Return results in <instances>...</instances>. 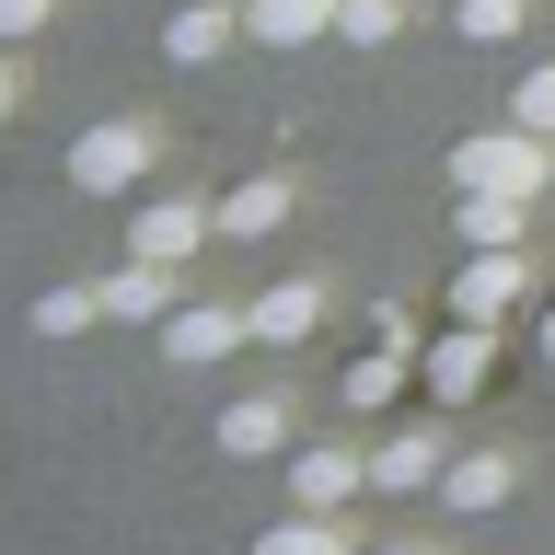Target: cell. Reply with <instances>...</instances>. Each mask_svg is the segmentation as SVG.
<instances>
[{"label":"cell","mask_w":555,"mask_h":555,"mask_svg":"<svg viewBox=\"0 0 555 555\" xmlns=\"http://www.w3.org/2000/svg\"><path fill=\"white\" fill-rule=\"evenodd\" d=\"M451 185H498V197H555V139L544 128H475L451 139Z\"/></svg>","instance_id":"obj_1"},{"label":"cell","mask_w":555,"mask_h":555,"mask_svg":"<svg viewBox=\"0 0 555 555\" xmlns=\"http://www.w3.org/2000/svg\"><path fill=\"white\" fill-rule=\"evenodd\" d=\"M151 173H163V128L151 116H104V128L69 139V185H93V197H128Z\"/></svg>","instance_id":"obj_2"},{"label":"cell","mask_w":555,"mask_h":555,"mask_svg":"<svg viewBox=\"0 0 555 555\" xmlns=\"http://www.w3.org/2000/svg\"><path fill=\"white\" fill-rule=\"evenodd\" d=\"M416 382H428V405H475L486 382H498V324H463L451 312L440 336H428V359H416Z\"/></svg>","instance_id":"obj_3"},{"label":"cell","mask_w":555,"mask_h":555,"mask_svg":"<svg viewBox=\"0 0 555 555\" xmlns=\"http://www.w3.org/2000/svg\"><path fill=\"white\" fill-rule=\"evenodd\" d=\"M520 301H532V255H520V243H475L463 278H451V312H463V324H509Z\"/></svg>","instance_id":"obj_4"},{"label":"cell","mask_w":555,"mask_h":555,"mask_svg":"<svg viewBox=\"0 0 555 555\" xmlns=\"http://www.w3.org/2000/svg\"><path fill=\"white\" fill-rule=\"evenodd\" d=\"M208 232H220V208H197V197H139L128 255H151V267H185V255H197Z\"/></svg>","instance_id":"obj_5"},{"label":"cell","mask_w":555,"mask_h":555,"mask_svg":"<svg viewBox=\"0 0 555 555\" xmlns=\"http://www.w3.org/2000/svg\"><path fill=\"white\" fill-rule=\"evenodd\" d=\"M509 498H520V451H451L440 463V509L486 520V509H509Z\"/></svg>","instance_id":"obj_6"},{"label":"cell","mask_w":555,"mask_h":555,"mask_svg":"<svg viewBox=\"0 0 555 555\" xmlns=\"http://www.w3.org/2000/svg\"><path fill=\"white\" fill-rule=\"evenodd\" d=\"M243 336H255V324L220 312V301H173V312H163V359H173V371H208V359H232Z\"/></svg>","instance_id":"obj_7"},{"label":"cell","mask_w":555,"mask_h":555,"mask_svg":"<svg viewBox=\"0 0 555 555\" xmlns=\"http://www.w3.org/2000/svg\"><path fill=\"white\" fill-rule=\"evenodd\" d=\"M359 486H371V451H347V440L289 451V509H347Z\"/></svg>","instance_id":"obj_8"},{"label":"cell","mask_w":555,"mask_h":555,"mask_svg":"<svg viewBox=\"0 0 555 555\" xmlns=\"http://www.w3.org/2000/svg\"><path fill=\"white\" fill-rule=\"evenodd\" d=\"M243 324H255V347H301L312 324H324V278H278V289H255Z\"/></svg>","instance_id":"obj_9"},{"label":"cell","mask_w":555,"mask_h":555,"mask_svg":"<svg viewBox=\"0 0 555 555\" xmlns=\"http://www.w3.org/2000/svg\"><path fill=\"white\" fill-rule=\"evenodd\" d=\"M232 35H243V0H185V12L163 24V59H173V69H208Z\"/></svg>","instance_id":"obj_10"},{"label":"cell","mask_w":555,"mask_h":555,"mask_svg":"<svg viewBox=\"0 0 555 555\" xmlns=\"http://www.w3.org/2000/svg\"><path fill=\"white\" fill-rule=\"evenodd\" d=\"M163 312H173V267L128 255V267L104 278V324H163Z\"/></svg>","instance_id":"obj_11"},{"label":"cell","mask_w":555,"mask_h":555,"mask_svg":"<svg viewBox=\"0 0 555 555\" xmlns=\"http://www.w3.org/2000/svg\"><path fill=\"white\" fill-rule=\"evenodd\" d=\"M243 35L255 47H312V35H336V0H243Z\"/></svg>","instance_id":"obj_12"},{"label":"cell","mask_w":555,"mask_h":555,"mask_svg":"<svg viewBox=\"0 0 555 555\" xmlns=\"http://www.w3.org/2000/svg\"><path fill=\"white\" fill-rule=\"evenodd\" d=\"M451 232H463V255H475V243H520V232H532V197H498V185H463V208H451Z\"/></svg>","instance_id":"obj_13"},{"label":"cell","mask_w":555,"mask_h":555,"mask_svg":"<svg viewBox=\"0 0 555 555\" xmlns=\"http://www.w3.org/2000/svg\"><path fill=\"white\" fill-rule=\"evenodd\" d=\"M220 451H243V463L289 451V405H278V393H243V405H220Z\"/></svg>","instance_id":"obj_14"},{"label":"cell","mask_w":555,"mask_h":555,"mask_svg":"<svg viewBox=\"0 0 555 555\" xmlns=\"http://www.w3.org/2000/svg\"><path fill=\"white\" fill-rule=\"evenodd\" d=\"M440 463H451L440 428H393V440L371 451V486H405V498H416V486H440Z\"/></svg>","instance_id":"obj_15"},{"label":"cell","mask_w":555,"mask_h":555,"mask_svg":"<svg viewBox=\"0 0 555 555\" xmlns=\"http://www.w3.org/2000/svg\"><path fill=\"white\" fill-rule=\"evenodd\" d=\"M255 555H359V544H347V509H289L255 532Z\"/></svg>","instance_id":"obj_16"},{"label":"cell","mask_w":555,"mask_h":555,"mask_svg":"<svg viewBox=\"0 0 555 555\" xmlns=\"http://www.w3.org/2000/svg\"><path fill=\"white\" fill-rule=\"evenodd\" d=\"M278 220H289V185H278V173H255V185H232V197H220V232H232V243L278 232Z\"/></svg>","instance_id":"obj_17"},{"label":"cell","mask_w":555,"mask_h":555,"mask_svg":"<svg viewBox=\"0 0 555 555\" xmlns=\"http://www.w3.org/2000/svg\"><path fill=\"white\" fill-rule=\"evenodd\" d=\"M405 371H416V359H405L393 336H382L371 359H347V405H393V393H405Z\"/></svg>","instance_id":"obj_18"},{"label":"cell","mask_w":555,"mask_h":555,"mask_svg":"<svg viewBox=\"0 0 555 555\" xmlns=\"http://www.w3.org/2000/svg\"><path fill=\"white\" fill-rule=\"evenodd\" d=\"M93 324H104V278H93V289L69 278V289H47V301H35V336H93Z\"/></svg>","instance_id":"obj_19"},{"label":"cell","mask_w":555,"mask_h":555,"mask_svg":"<svg viewBox=\"0 0 555 555\" xmlns=\"http://www.w3.org/2000/svg\"><path fill=\"white\" fill-rule=\"evenodd\" d=\"M336 35L347 47H393L405 35V0H336Z\"/></svg>","instance_id":"obj_20"},{"label":"cell","mask_w":555,"mask_h":555,"mask_svg":"<svg viewBox=\"0 0 555 555\" xmlns=\"http://www.w3.org/2000/svg\"><path fill=\"white\" fill-rule=\"evenodd\" d=\"M451 24L475 35V47H509V35L532 24V0H463V12H451Z\"/></svg>","instance_id":"obj_21"},{"label":"cell","mask_w":555,"mask_h":555,"mask_svg":"<svg viewBox=\"0 0 555 555\" xmlns=\"http://www.w3.org/2000/svg\"><path fill=\"white\" fill-rule=\"evenodd\" d=\"M509 116H520V128H544V139H555V59H544V69H532V81L509 93Z\"/></svg>","instance_id":"obj_22"},{"label":"cell","mask_w":555,"mask_h":555,"mask_svg":"<svg viewBox=\"0 0 555 555\" xmlns=\"http://www.w3.org/2000/svg\"><path fill=\"white\" fill-rule=\"evenodd\" d=\"M47 12H59V0H0V47H24V35L47 24Z\"/></svg>","instance_id":"obj_23"},{"label":"cell","mask_w":555,"mask_h":555,"mask_svg":"<svg viewBox=\"0 0 555 555\" xmlns=\"http://www.w3.org/2000/svg\"><path fill=\"white\" fill-rule=\"evenodd\" d=\"M532 347H544V359H555V312H544V324H532Z\"/></svg>","instance_id":"obj_24"},{"label":"cell","mask_w":555,"mask_h":555,"mask_svg":"<svg viewBox=\"0 0 555 555\" xmlns=\"http://www.w3.org/2000/svg\"><path fill=\"white\" fill-rule=\"evenodd\" d=\"M371 555H440V544H371Z\"/></svg>","instance_id":"obj_25"},{"label":"cell","mask_w":555,"mask_h":555,"mask_svg":"<svg viewBox=\"0 0 555 555\" xmlns=\"http://www.w3.org/2000/svg\"><path fill=\"white\" fill-rule=\"evenodd\" d=\"M12 93H24V81H12V69H0V116H12Z\"/></svg>","instance_id":"obj_26"}]
</instances>
